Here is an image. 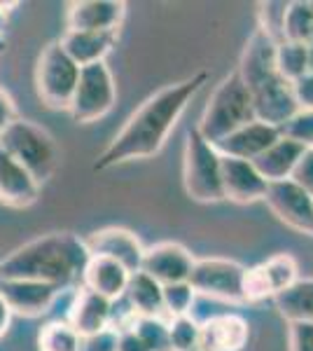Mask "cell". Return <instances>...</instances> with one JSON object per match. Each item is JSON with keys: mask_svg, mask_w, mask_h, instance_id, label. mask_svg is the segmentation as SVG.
Wrapping results in <instances>:
<instances>
[{"mask_svg": "<svg viewBox=\"0 0 313 351\" xmlns=\"http://www.w3.org/2000/svg\"><path fill=\"white\" fill-rule=\"evenodd\" d=\"M269 190V183L260 176L253 162L222 157V192L225 199L234 204L262 202Z\"/></svg>", "mask_w": 313, "mask_h": 351, "instance_id": "cell-15", "label": "cell"}, {"mask_svg": "<svg viewBox=\"0 0 313 351\" xmlns=\"http://www.w3.org/2000/svg\"><path fill=\"white\" fill-rule=\"evenodd\" d=\"M301 152H304V145L281 136L271 148H266L258 160H253V167L266 183H281V180H290Z\"/></svg>", "mask_w": 313, "mask_h": 351, "instance_id": "cell-23", "label": "cell"}, {"mask_svg": "<svg viewBox=\"0 0 313 351\" xmlns=\"http://www.w3.org/2000/svg\"><path fill=\"white\" fill-rule=\"evenodd\" d=\"M131 271L127 267L117 263V260L103 258V256H92L84 267L82 274V284L89 291L99 293V295L108 298L110 302H117V300L124 298V291H127Z\"/></svg>", "mask_w": 313, "mask_h": 351, "instance_id": "cell-22", "label": "cell"}, {"mask_svg": "<svg viewBox=\"0 0 313 351\" xmlns=\"http://www.w3.org/2000/svg\"><path fill=\"white\" fill-rule=\"evenodd\" d=\"M122 302L127 304L134 319H166L164 316V300H162V286L145 271H136L129 276L127 291H124Z\"/></svg>", "mask_w": 313, "mask_h": 351, "instance_id": "cell-24", "label": "cell"}, {"mask_svg": "<svg viewBox=\"0 0 313 351\" xmlns=\"http://www.w3.org/2000/svg\"><path fill=\"white\" fill-rule=\"evenodd\" d=\"M5 28H8V16L0 12V38H5Z\"/></svg>", "mask_w": 313, "mask_h": 351, "instance_id": "cell-42", "label": "cell"}, {"mask_svg": "<svg viewBox=\"0 0 313 351\" xmlns=\"http://www.w3.org/2000/svg\"><path fill=\"white\" fill-rule=\"evenodd\" d=\"M12 311H10L8 302H5L3 298H0V339L10 332V326H12Z\"/></svg>", "mask_w": 313, "mask_h": 351, "instance_id": "cell-41", "label": "cell"}, {"mask_svg": "<svg viewBox=\"0 0 313 351\" xmlns=\"http://www.w3.org/2000/svg\"><path fill=\"white\" fill-rule=\"evenodd\" d=\"M278 314L288 324H313V279H299L274 298Z\"/></svg>", "mask_w": 313, "mask_h": 351, "instance_id": "cell-25", "label": "cell"}, {"mask_svg": "<svg viewBox=\"0 0 313 351\" xmlns=\"http://www.w3.org/2000/svg\"><path fill=\"white\" fill-rule=\"evenodd\" d=\"M117 351H150V349L145 347V342L129 324L127 328H119L117 330Z\"/></svg>", "mask_w": 313, "mask_h": 351, "instance_id": "cell-39", "label": "cell"}, {"mask_svg": "<svg viewBox=\"0 0 313 351\" xmlns=\"http://www.w3.org/2000/svg\"><path fill=\"white\" fill-rule=\"evenodd\" d=\"M288 349L313 351V324H288Z\"/></svg>", "mask_w": 313, "mask_h": 351, "instance_id": "cell-36", "label": "cell"}, {"mask_svg": "<svg viewBox=\"0 0 313 351\" xmlns=\"http://www.w3.org/2000/svg\"><path fill=\"white\" fill-rule=\"evenodd\" d=\"M281 136L297 141L304 148H313V110H299L292 120L281 127Z\"/></svg>", "mask_w": 313, "mask_h": 351, "instance_id": "cell-34", "label": "cell"}, {"mask_svg": "<svg viewBox=\"0 0 313 351\" xmlns=\"http://www.w3.org/2000/svg\"><path fill=\"white\" fill-rule=\"evenodd\" d=\"M112 314H115V302L79 286L68 311V324L75 328L79 337H89L105 328H112Z\"/></svg>", "mask_w": 313, "mask_h": 351, "instance_id": "cell-17", "label": "cell"}, {"mask_svg": "<svg viewBox=\"0 0 313 351\" xmlns=\"http://www.w3.org/2000/svg\"><path fill=\"white\" fill-rule=\"evenodd\" d=\"M0 148L19 162L40 185L52 178L61 162V150L54 136L38 122L21 115L0 136Z\"/></svg>", "mask_w": 313, "mask_h": 351, "instance_id": "cell-3", "label": "cell"}, {"mask_svg": "<svg viewBox=\"0 0 313 351\" xmlns=\"http://www.w3.org/2000/svg\"><path fill=\"white\" fill-rule=\"evenodd\" d=\"M84 246H87L89 256H103L110 260H117L122 267H127L131 274L140 271L143 263L145 246L140 243L138 237L127 228H103L94 230L92 234L82 237Z\"/></svg>", "mask_w": 313, "mask_h": 351, "instance_id": "cell-11", "label": "cell"}, {"mask_svg": "<svg viewBox=\"0 0 313 351\" xmlns=\"http://www.w3.org/2000/svg\"><path fill=\"white\" fill-rule=\"evenodd\" d=\"M250 96H253L255 120L269 124V127L281 129L299 112V106L292 94V84L283 80L281 75L269 77L266 82L250 89Z\"/></svg>", "mask_w": 313, "mask_h": 351, "instance_id": "cell-12", "label": "cell"}, {"mask_svg": "<svg viewBox=\"0 0 313 351\" xmlns=\"http://www.w3.org/2000/svg\"><path fill=\"white\" fill-rule=\"evenodd\" d=\"M61 293L64 288L31 279H3L0 284V298L8 302L10 311L16 316H26V319L47 314Z\"/></svg>", "mask_w": 313, "mask_h": 351, "instance_id": "cell-13", "label": "cell"}, {"mask_svg": "<svg viewBox=\"0 0 313 351\" xmlns=\"http://www.w3.org/2000/svg\"><path fill=\"white\" fill-rule=\"evenodd\" d=\"M82 337L68 321H49L38 332V351H79Z\"/></svg>", "mask_w": 313, "mask_h": 351, "instance_id": "cell-28", "label": "cell"}, {"mask_svg": "<svg viewBox=\"0 0 313 351\" xmlns=\"http://www.w3.org/2000/svg\"><path fill=\"white\" fill-rule=\"evenodd\" d=\"M89 258L92 256L82 237H77L75 232H52L26 241L5 260H0V276L42 281L68 291L82 284Z\"/></svg>", "mask_w": 313, "mask_h": 351, "instance_id": "cell-2", "label": "cell"}, {"mask_svg": "<svg viewBox=\"0 0 313 351\" xmlns=\"http://www.w3.org/2000/svg\"><path fill=\"white\" fill-rule=\"evenodd\" d=\"M208 82V73L199 71L195 75L173 82L168 87L159 89L140 106L127 124L119 129V134L110 141V145L96 157L94 171H108L112 167L127 162L150 160L162 152L166 145L171 132L183 117L190 101L201 92Z\"/></svg>", "mask_w": 313, "mask_h": 351, "instance_id": "cell-1", "label": "cell"}, {"mask_svg": "<svg viewBox=\"0 0 313 351\" xmlns=\"http://www.w3.org/2000/svg\"><path fill=\"white\" fill-rule=\"evenodd\" d=\"M278 138H281V129L253 120L250 124H246V127L229 134L227 138L218 141L215 150H218L222 157H234V160L253 162V160H258L266 148H271Z\"/></svg>", "mask_w": 313, "mask_h": 351, "instance_id": "cell-19", "label": "cell"}, {"mask_svg": "<svg viewBox=\"0 0 313 351\" xmlns=\"http://www.w3.org/2000/svg\"><path fill=\"white\" fill-rule=\"evenodd\" d=\"M16 117H19V110H16L14 99L0 87V136H3V132L16 120Z\"/></svg>", "mask_w": 313, "mask_h": 351, "instance_id": "cell-40", "label": "cell"}, {"mask_svg": "<svg viewBox=\"0 0 313 351\" xmlns=\"http://www.w3.org/2000/svg\"><path fill=\"white\" fill-rule=\"evenodd\" d=\"M309 71H313V47L290 40L276 45V73L283 80L292 84Z\"/></svg>", "mask_w": 313, "mask_h": 351, "instance_id": "cell-26", "label": "cell"}, {"mask_svg": "<svg viewBox=\"0 0 313 351\" xmlns=\"http://www.w3.org/2000/svg\"><path fill=\"white\" fill-rule=\"evenodd\" d=\"M290 180L313 197V148H304L297 167H295L292 176H290Z\"/></svg>", "mask_w": 313, "mask_h": 351, "instance_id": "cell-35", "label": "cell"}, {"mask_svg": "<svg viewBox=\"0 0 313 351\" xmlns=\"http://www.w3.org/2000/svg\"><path fill=\"white\" fill-rule=\"evenodd\" d=\"M262 267H264L266 279H269L271 288H274V298L299 281V265L290 253H276L269 260H264Z\"/></svg>", "mask_w": 313, "mask_h": 351, "instance_id": "cell-29", "label": "cell"}, {"mask_svg": "<svg viewBox=\"0 0 313 351\" xmlns=\"http://www.w3.org/2000/svg\"><path fill=\"white\" fill-rule=\"evenodd\" d=\"M79 68L71 59L59 40H52L38 56L36 64V92L49 110H68L75 94Z\"/></svg>", "mask_w": 313, "mask_h": 351, "instance_id": "cell-6", "label": "cell"}, {"mask_svg": "<svg viewBox=\"0 0 313 351\" xmlns=\"http://www.w3.org/2000/svg\"><path fill=\"white\" fill-rule=\"evenodd\" d=\"M124 16L122 0H75L66 5V31H119Z\"/></svg>", "mask_w": 313, "mask_h": 351, "instance_id": "cell-14", "label": "cell"}, {"mask_svg": "<svg viewBox=\"0 0 313 351\" xmlns=\"http://www.w3.org/2000/svg\"><path fill=\"white\" fill-rule=\"evenodd\" d=\"M162 300H164V316L166 319H175V316L192 314L197 293L192 291V286L187 281H183V284L162 286Z\"/></svg>", "mask_w": 313, "mask_h": 351, "instance_id": "cell-31", "label": "cell"}, {"mask_svg": "<svg viewBox=\"0 0 313 351\" xmlns=\"http://www.w3.org/2000/svg\"><path fill=\"white\" fill-rule=\"evenodd\" d=\"M292 94L299 110H313V71L299 77L297 82H292Z\"/></svg>", "mask_w": 313, "mask_h": 351, "instance_id": "cell-38", "label": "cell"}, {"mask_svg": "<svg viewBox=\"0 0 313 351\" xmlns=\"http://www.w3.org/2000/svg\"><path fill=\"white\" fill-rule=\"evenodd\" d=\"M276 40L264 33L262 28H255V33L248 38L246 47L241 52L238 61V75L246 82L248 89H255L258 84L266 82L269 77L278 75L276 73Z\"/></svg>", "mask_w": 313, "mask_h": 351, "instance_id": "cell-16", "label": "cell"}, {"mask_svg": "<svg viewBox=\"0 0 313 351\" xmlns=\"http://www.w3.org/2000/svg\"><path fill=\"white\" fill-rule=\"evenodd\" d=\"M197 351H201V349H197Z\"/></svg>", "mask_w": 313, "mask_h": 351, "instance_id": "cell-45", "label": "cell"}, {"mask_svg": "<svg viewBox=\"0 0 313 351\" xmlns=\"http://www.w3.org/2000/svg\"><path fill=\"white\" fill-rule=\"evenodd\" d=\"M117 104V84L110 66L105 61L94 66H84L79 71V80L71 101V117L79 124L99 122L115 108Z\"/></svg>", "mask_w": 313, "mask_h": 351, "instance_id": "cell-7", "label": "cell"}, {"mask_svg": "<svg viewBox=\"0 0 313 351\" xmlns=\"http://www.w3.org/2000/svg\"><path fill=\"white\" fill-rule=\"evenodd\" d=\"M0 284H3V276H0Z\"/></svg>", "mask_w": 313, "mask_h": 351, "instance_id": "cell-44", "label": "cell"}, {"mask_svg": "<svg viewBox=\"0 0 313 351\" xmlns=\"http://www.w3.org/2000/svg\"><path fill=\"white\" fill-rule=\"evenodd\" d=\"M5 47H8V40H5V38H0V52H3Z\"/></svg>", "mask_w": 313, "mask_h": 351, "instance_id": "cell-43", "label": "cell"}, {"mask_svg": "<svg viewBox=\"0 0 313 351\" xmlns=\"http://www.w3.org/2000/svg\"><path fill=\"white\" fill-rule=\"evenodd\" d=\"M264 300H274V288H271L269 279L264 274L262 265L255 267H246L243 274V302H264Z\"/></svg>", "mask_w": 313, "mask_h": 351, "instance_id": "cell-33", "label": "cell"}, {"mask_svg": "<svg viewBox=\"0 0 313 351\" xmlns=\"http://www.w3.org/2000/svg\"><path fill=\"white\" fill-rule=\"evenodd\" d=\"M255 120L253 112V96L246 82L241 80L238 73H231L215 87L213 96L208 99L203 115L199 120L197 132L215 145L218 141L227 138L236 129L246 127Z\"/></svg>", "mask_w": 313, "mask_h": 351, "instance_id": "cell-4", "label": "cell"}, {"mask_svg": "<svg viewBox=\"0 0 313 351\" xmlns=\"http://www.w3.org/2000/svg\"><path fill=\"white\" fill-rule=\"evenodd\" d=\"M195 256L190 248H185L178 241H162L155 246L145 248L143 263H140V271L157 281L159 286L171 284H183L190 279L192 267H195Z\"/></svg>", "mask_w": 313, "mask_h": 351, "instance_id": "cell-10", "label": "cell"}, {"mask_svg": "<svg viewBox=\"0 0 313 351\" xmlns=\"http://www.w3.org/2000/svg\"><path fill=\"white\" fill-rule=\"evenodd\" d=\"M171 351H197L199 349V321L192 314L168 319Z\"/></svg>", "mask_w": 313, "mask_h": 351, "instance_id": "cell-30", "label": "cell"}, {"mask_svg": "<svg viewBox=\"0 0 313 351\" xmlns=\"http://www.w3.org/2000/svg\"><path fill=\"white\" fill-rule=\"evenodd\" d=\"M281 38L313 47V3H288Z\"/></svg>", "mask_w": 313, "mask_h": 351, "instance_id": "cell-27", "label": "cell"}, {"mask_svg": "<svg viewBox=\"0 0 313 351\" xmlns=\"http://www.w3.org/2000/svg\"><path fill=\"white\" fill-rule=\"evenodd\" d=\"M185 192L199 204L225 202L222 192V155L195 129L187 132L183 162Z\"/></svg>", "mask_w": 313, "mask_h": 351, "instance_id": "cell-5", "label": "cell"}, {"mask_svg": "<svg viewBox=\"0 0 313 351\" xmlns=\"http://www.w3.org/2000/svg\"><path fill=\"white\" fill-rule=\"evenodd\" d=\"M264 202L274 211V216L288 228L313 237V197L304 192L292 180L269 183Z\"/></svg>", "mask_w": 313, "mask_h": 351, "instance_id": "cell-9", "label": "cell"}, {"mask_svg": "<svg viewBox=\"0 0 313 351\" xmlns=\"http://www.w3.org/2000/svg\"><path fill=\"white\" fill-rule=\"evenodd\" d=\"M243 274H246V267L236 260L201 258L195 260L187 284L197 295L243 304Z\"/></svg>", "mask_w": 313, "mask_h": 351, "instance_id": "cell-8", "label": "cell"}, {"mask_svg": "<svg viewBox=\"0 0 313 351\" xmlns=\"http://www.w3.org/2000/svg\"><path fill=\"white\" fill-rule=\"evenodd\" d=\"M250 339V326L238 314H218L199 324L201 351H241Z\"/></svg>", "mask_w": 313, "mask_h": 351, "instance_id": "cell-18", "label": "cell"}, {"mask_svg": "<svg viewBox=\"0 0 313 351\" xmlns=\"http://www.w3.org/2000/svg\"><path fill=\"white\" fill-rule=\"evenodd\" d=\"M117 40L119 31H64V36L59 38L64 52L79 68L105 61V56L117 47Z\"/></svg>", "mask_w": 313, "mask_h": 351, "instance_id": "cell-21", "label": "cell"}, {"mask_svg": "<svg viewBox=\"0 0 313 351\" xmlns=\"http://www.w3.org/2000/svg\"><path fill=\"white\" fill-rule=\"evenodd\" d=\"M131 328L138 332V337L145 342L150 351H171L168 342V319H134Z\"/></svg>", "mask_w": 313, "mask_h": 351, "instance_id": "cell-32", "label": "cell"}, {"mask_svg": "<svg viewBox=\"0 0 313 351\" xmlns=\"http://www.w3.org/2000/svg\"><path fill=\"white\" fill-rule=\"evenodd\" d=\"M79 351H117V330L115 328H105V330L96 332V335L82 337Z\"/></svg>", "mask_w": 313, "mask_h": 351, "instance_id": "cell-37", "label": "cell"}, {"mask_svg": "<svg viewBox=\"0 0 313 351\" xmlns=\"http://www.w3.org/2000/svg\"><path fill=\"white\" fill-rule=\"evenodd\" d=\"M42 185L0 148V204L10 208H28L40 199Z\"/></svg>", "mask_w": 313, "mask_h": 351, "instance_id": "cell-20", "label": "cell"}]
</instances>
